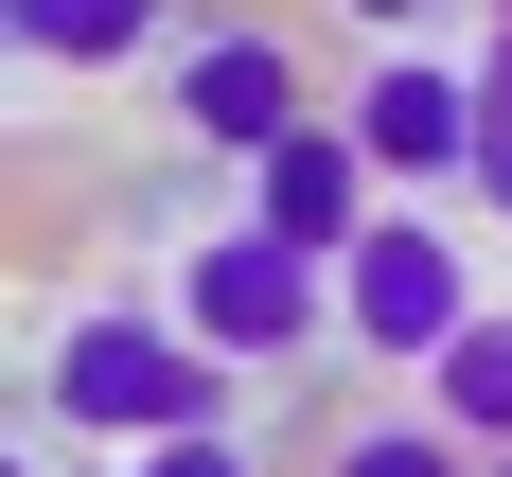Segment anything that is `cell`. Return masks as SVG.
<instances>
[{
  "instance_id": "obj_1",
  "label": "cell",
  "mask_w": 512,
  "mask_h": 477,
  "mask_svg": "<svg viewBox=\"0 0 512 477\" xmlns=\"http://www.w3.org/2000/svg\"><path fill=\"white\" fill-rule=\"evenodd\" d=\"M230 389H248V371L212 354L177 301H89L71 336H53V371H36V407L71 424V442H106V460H142V442H212Z\"/></svg>"
},
{
  "instance_id": "obj_2",
  "label": "cell",
  "mask_w": 512,
  "mask_h": 477,
  "mask_svg": "<svg viewBox=\"0 0 512 477\" xmlns=\"http://www.w3.org/2000/svg\"><path fill=\"white\" fill-rule=\"evenodd\" d=\"M477 318H495V301H477V265H460V230H442V212H389V230L336 265V336H354L371 371H442Z\"/></svg>"
},
{
  "instance_id": "obj_3",
  "label": "cell",
  "mask_w": 512,
  "mask_h": 477,
  "mask_svg": "<svg viewBox=\"0 0 512 477\" xmlns=\"http://www.w3.org/2000/svg\"><path fill=\"white\" fill-rule=\"evenodd\" d=\"M177 318H195L230 371H301L336 336V265H301L283 230H195L177 248Z\"/></svg>"
},
{
  "instance_id": "obj_4",
  "label": "cell",
  "mask_w": 512,
  "mask_h": 477,
  "mask_svg": "<svg viewBox=\"0 0 512 477\" xmlns=\"http://www.w3.org/2000/svg\"><path fill=\"white\" fill-rule=\"evenodd\" d=\"M336 124H354V142H371V177H389V195H477V71H460V53H371V71H354V89H336Z\"/></svg>"
},
{
  "instance_id": "obj_5",
  "label": "cell",
  "mask_w": 512,
  "mask_h": 477,
  "mask_svg": "<svg viewBox=\"0 0 512 477\" xmlns=\"http://www.w3.org/2000/svg\"><path fill=\"white\" fill-rule=\"evenodd\" d=\"M177 124H195L212 159H283L318 124V71L265 36V18H195V36H177Z\"/></svg>"
},
{
  "instance_id": "obj_6",
  "label": "cell",
  "mask_w": 512,
  "mask_h": 477,
  "mask_svg": "<svg viewBox=\"0 0 512 477\" xmlns=\"http://www.w3.org/2000/svg\"><path fill=\"white\" fill-rule=\"evenodd\" d=\"M389 212H407V195L371 177V142L336 124V106H318V124H301L283 159H248V230H283L301 265H354L371 230H389Z\"/></svg>"
},
{
  "instance_id": "obj_7",
  "label": "cell",
  "mask_w": 512,
  "mask_h": 477,
  "mask_svg": "<svg viewBox=\"0 0 512 477\" xmlns=\"http://www.w3.org/2000/svg\"><path fill=\"white\" fill-rule=\"evenodd\" d=\"M0 36L36 71H124L142 36H177V0H0Z\"/></svg>"
},
{
  "instance_id": "obj_8",
  "label": "cell",
  "mask_w": 512,
  "mask_h": 477,
  "mask_svg": "<svg viewBox=\"0 0 512 477\" xmlns=\"http://www.w3.org/2000/svg\"><path fill=\"white\" fill-rule=\"evenodd\" d=\"M424 407L460 424L477 460H512V301L477 318V336H460V354H442V371H424Z\"/></svg>"
},
{
  "instance_id": "obj_9",
  "label": "cell",
  "mask_w": 512,
  "mask_h": 477,
  "mask_svg": "<svg viewBox=\"0 0 512 477\" xmlns=\"http://www.w3.org/2000/svg\"><path fill=\"white\" fill-rule=\"evenodd\" d=\"M318 477H495V460H477L460 424L424 407V424H354V442H336V460H318Z\"/></svg>"
},
{
  "instance_id": "obj_10",
  "label": "cell",
  "mask_w": 512,
  "mask_h": 477,
  "mask_svg": "<svg viewBox=\"0 0 512 477\" xmlns=\"http://www.w3.org/2000/svg\"><path fill=\"white\" fill-rule=\"evenodd\" d=\"M477 212L512 230V53H477Z\"/></svg>"
},
{
  "instance_id": "obj_11",
  "label": "cell",
  "mask_w": 512,
  "mask_h": 477,
  "mask_svg": "<svg viewBox=\"0 0 512 477\" xmlns=\"http://www.w3.org/2000/svg\"><path fill=\"white\" fill-rule=\"evenodd\" d=\"M124 477H265V460H248V442H230V424H212V442H142V460H124Z\"/></svg>"
},
{
  "instance_id": "obj_12",
  "label": "cell",
  "mask_w": 512,
  "mask_h": 477,
  "mask_svg": "<svg viewBox=\"0 0 512 477\" xmlns=\"http://www.w3.org/2000/svg\"><path fill=\"white\" fill-rule=\"evenodd\" d=\"M336 18H354V36H389V53H407L424 18H442V0H336Z\"/></svg>"
},
{
  "instance_id": "obj_13",
  "label": "cell",
  "mask_w": 512,
  "mask_h": 477,
  "mask_svg": "<svg viewBox=\"0 0 512 477\" xmlns=\"http://www.w3.org/2000/svg\"><path fill=\"white\" fill-rule=\"evenodd\" d=\"M477 53H512V0H477Z\"/></svg>"
},
{
  "instance_id": "obj_14",
  "label": "cell",
  "mask_w": 512,
  "mask_h": 477,
  "mask_svg": "<svg viewBox=\"0 0 512 477\" xmlns=\"http://www.w3.org/2000/svg\"><path fill=\"white\" fill-rule=\"evenodd\" d=\"M495 477H512V460H495Z\"/></svg>"
}]
</instances>
